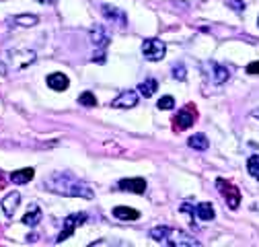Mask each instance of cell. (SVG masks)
Wrapping results in <instances>:
<instances>
[{"instance_id": "6da1fadb", "label": "cell", "mask_w": 259, "mask_h": 247, "mask_svg": "<svg viewBox=\"0 0 259 247\" xmlns=\"http://www.w3.org/2000/svg\"><path fill=\"white\" fill-rule=\"evenodd\" d=\"M44 188H48L54 194H62V196H70V198H87L91 200L95 194L87 183L78 181L74 175L70 173H54L50 179L44 181Z\"/></svg>"}, {"instance_id": "7a4b0ae2", "label": "cell", "mask_w": 259, "mask_h": 247, "mask_svg": "<svg viewBox=\"0 0 259 247\" xmlns=\"http://www.w3.org/2000/svg\"><path fill=\"white\" fill-rule=\"evenodd\" d=\"M196 119H198L196 105L189 103V105L181 107V109L177 111V115L173 117V130H175V132H183V130H187Z\"/></svg>"}, {"instance_id": "3957f363", "label": "cell", "mask_w": 259, "mask_h": 247, "mask_svg": "<svg viewBox=\"0 0 259 247\" xmlns=\"http://www.w3.org/2000/svg\"><path fill=\"white\" fill-rule=\"evenodd\" d=\"M216 188L220 192V196L226 200L231 210H237L241 206V192L235 188L231 181H224V179H216Z\"/></svg>"}, {"instance_id": "277c9868", "label": "cell", "mask_w": 259, "mask_h": 247, "mask_svg": "<svg viewBox=\"0 0 259 247\" xmlns=\"http://www.w3.org/2000/svg\"><path fill=\"white\" fill-rule=\"evenodd\" d=\"M7 62L11 64L13 70H21L29 64H33L35 62V52H31V50H13L7 54Z\"/></svg>"}, {"instance_id": "5b68a950", "label": "cell", "mask_w": 259, "mask_h": 247, "mask_svg": "<svg viewBox=\"0 0 259 247\" xmlns=\"http://www.w3.org/2000/svg\"><path fill=\"white\" fill-rule=\"evenodd\" d=\"M165 54H167L165 42H160V39H144V42H142V56H144L148 62L163 60Z\"/></svg>"}, {"instance_id": "8992f818", "label": "cell", "mask_w": 259, "mask_h": 247, "mask_svg": "<svg viewBox=\"0 0 259 247\" xmlns=\"http://www.w3.org/2000/svg\"><path fill=\"white\" fill-rule=\"evenodd\" d=\"M87 221V214L84 212H76V214H70L66 221H64V229L60 231V235H58V239H56V243H62V241H66L70 235H74V231L82 225Z\"/></svg>"}, {"instance_id": "52a82bcc", "label": "cell", "mask_w": 259, "mask_h": 247, "mask_svg": "<svg viewBox=\"0 0 259 247\" xmlns=\"http://www.w3.org/2000/svg\"><path fill=\"white\" fill-rule=\"evenodd\" d=\"M163 243H167V245H171V247H175V245H179V247H196V245H200L196 239H191L187 233H183V231H173V229H169V233H167V237H165V241Z\"/></svg>"}, {"instance_id": "ba28073f", "label": "cell", "mask_w": 259, "mask_h": 247, "mask_svg": "<svg viewBox=\"0 0 259 247\" xmlns=\"http://www.w3.org/2000/svg\"><path fill=\"white\" fill-rule=\"evenodd\" d=\"M138 105V93L136 91H121L119 95L111 101V107L115 109H130Z\"/></svg>"}, {"instance_id": "9c48e42d", "label": "cell", "mask_w": 259, "mask_h": 247, "mask_svg": "<svg viewBox=\"0 0 259 247\" xmlns=\"http://www.w3.org/2000/svg\"><path fill=\"white\" fill-rule=\"evenodd\" d=\"M101 13H103V17H105L107 21H111L113 25H119V27H125V25H127V17H125V13H123L121 9H117V7L103 5V7H101Z\"/></svg>"}, {"instance_id": "30bf717a", "label": "cell", "mask_w": 259, "mask_h": 247, "mask_svg": "<svg viewBox=\"0 0 259 247\" xmlns=\"http://www.w3.org/2000/svg\"><path fill=\"white\" fill-rule=\"evenodd\" d=\"M119 190L121 192H132V194H144L146 192V181L142 177H130L119 181Z\"/></svg>"}, {"instance_id": "8fae6325", "label": "cell", "mask_w": 259, "mask_h": 247, "mask_svg": "<svg viewBox=\"0 0 259 247\" xmlns=\"http://www.w3.org/2000/svg\"><path fill=\"white\" fill-rule=\"evenodd\" d=\"M208 68H210V78L214 85H222L231 78V70L222 66V64H216V62H208Z\"/></svg>"}, {"instance_id": "7c38bea8", "label": "cell", "mask_w": 259, "mask_h": 247, "mask_svg": "<svg viewBox=\"0 0 259 247\" xmlns=\"http://www.w3.org/2000/svg\"><path fill=\"white\" fill-rule=\"evenodd\" d=\"M109 42H111V37H109V33L105 31V27H95L91 31V44L95 48H99L101 52H105V48L109 46Z\"/></svg>"}, {"instance_id": "4fadbf2b", "label": "cell", "mask_w": 259, "mask_h": 247, "mask_svg": "<svg viewBox=\"0 0 259 247\" xmlns=\"http://www.w3.org/2000/svg\"><path fill=\"white\" fill-rule=\"evenodd\" d=\"M68 85H70L68 76L62 74V72H52V74L48 76V87H50L52 91H66Z\"/></svg>"}, {"instance_id": "5bb4252c", "label": "cell", "mask_w": 259, "mask_h": 247, "mask_svg": "<svg viewBox=\"0 0 259 247\" xmlns=\"http://www.w3.org/2000/svg\"><path fill=\"white\" fill-rule=\"evenodd\" d=\"M19 202H21V194L19 192H11L3 202H0V206H3V212L7 216H13L15 210H17V206H19Z\"/></svg>"}, {"instance_id": "9a60e30c", "label": "cell", "mask_w": 259, "mask_h": 247, "mask_svg": "<svg viewBox=\"0 0 259 247\" xmlns=\"http://www.w3.org/2000/svg\"><path fill=\"white\" fill-rule=\"evenodd\" d=\"M41 208L37 206V204H31L29 206V210H27V214L23 216V225H27V227H35L37 223H41Z\"/></svg>"}, {"instance_id": "2e32d148", "label": "cell", "mask_w": 259, "mask_h": 247, "mask_svg": "<svg viewBox=\"0 0 259 247\" xmlns=\"http://www.w3.org/2000/svg\"><path fill=\"white\" fill-rule=\"evenodd\" d=\"M113 216L119 221H138L140 219V212L134 208H127V206H115L113 208Z\"/></svg>"}, {"instance_id": "e0dca14e", "label": "cell", "mask_w": 259, "mask_h": 247, "mask_svg": "<svg viewBox=\"0 0 259 247\" xmlns=\"http://www.w3.org/2000/svg\"><path fill=\"white\" fill-rule=\"evenodd\" d=\"M35 177V171L31 169V167H25V169H19V171H13L11 173V181L21 185V183H29L31 179Z\"/></svg>"}, {"instance_id": "ac0fdd59", "label": "cell", "mask_w": 259, "mask_h": 247, "mask_svg": "<svg viewBox=\"0 0 259 247\" xmlns=\"http://www.w3.org/2000/svg\"><path fill=\"white\" fill-rule=\"evenodd\" d=\"M11 23L17 27H33L39 23V17L37 15H17L11 19Z\"/></svg>"}, {"instance_id": "d6986e66", "label": "cell", "mask_w": 259, "mask_h": 247, "mask_svg": "<svg viewBox=\"0 0 259 247\" xmlns=\"http://www.w3.org/2000/svg\"><path fill=\"white\" fill-rule=\"evenodd\" d=\"M196 214H198V219H200V221H212L214 216H216L212 204H208V202L198 204V206H196Z\"/></svg>"}, {"instance_id": "ffe728a7", "label": "cell", "mask_w": 259, "mask_h": 247, "mask_svg": "<svg viewBox=\"0 0 259 247\" xmlns=\"http://www.w3.org/2000/svg\"><path fill=\"white\" fill-rule=\"evenodd\" d=\"M187 144H189V148H193V150H206V148L210 146V142H208V138H206L204 134H193V136L187 140Z\"/></svg>"}, {"instance_id": "44dd1931", "label": "cell", "mask_w": 259, "mask_h": 247, "mask_svg": "<svg viewBox=\"0 0 259 247\" xmlns=\"http://www.w3.org/2000/svg\"><path fill=\"white\" fill-rule=\"evenodd\" d=\"M156 89H158V83H156L154 78H146V80L140 83V87H138V91H140L142 97H152Z\"/></svg>"}, {"instance_id": "7402d4cb", "label": "cell", "mask_w": 259, "mask_h": 247, "mask_svg": "<svg viewBox=\"0 0 259 247\" xmlns=\"http://www.w3.org/2000/svg\"><path fill=\"white\" fill-rule=\"evenodd\" d=\"M78 103H80L82 107H97V97L93 95L91 91H84L82 95L78 97Z\"/></svg>"}, {"instance_id": "603a6c76", "label": "cell", "mask_w": 259, "mask_h": 247, "mask_svg": "<svg viewBox=\"0 0 259 247\" xmlns=\"http://www.w3.org/2000/svg\"><path fill=\"white\" fill-rule=\"evenodd\" d=\"M247 171L259 181V154H255V157H251V159L247 161Z\"/></svg>"}, {"instance_id": "cb8c5ba5", "label": "cell", "mask_w": 259, "mask_h": 247, "mask_svg": "<svg viewBox=\"0 0 259 247\" xmlns=\"http://www.w3.org/2000/svg\"><path fill=\"white\" fill-rule=\"evenodd\" d=\"M167 233H169V227H154V229H150V237L154 239V241H165V237H167Z\"/></svg>"}, {"instance_id": "d4e9b609", "label": "cell", "mask_w": 259, "mask_h": 247, "mask_svg": "<svg viewBox=\"0 0 259 247\" xmlns=\"http://www.w3.org/2000/svg\"><path fill=\"white\" fill-rule=\"evenodd\" d=\"M156 107H158V109H165V111H167V109H173V107H175V99H173L171 95H165V97L158 99Z\"/></svg>"}, {"instance_id": "484cf974", "label": "cell", "mask_w": 259, "mask_h": 247, "mask_svg": "<svg viewBox=\"0 0 259 247\" xmlns=\"http://www.w3.org/2000/svg\"><path fill=\"white\" fill-rule=\"evenodd\" d=\"M229 7H231L235 13H243V11H245V3H243V0H229Z\"/></svg>"}, {"instance_id": "4316f807", "label": "cell", "mask_w": 259, "mask_h": 247, "mask_svg": "<svg viewBox=\"0 0 259 247\" xmlns=\"http://www.w3.org/2000/svg\"><path fill=\"white\" fill-rule=\"evenodd\" d=\"M173 76L179 78V80H185V68L179 64V66H173Z\"/></svg>"}, {"instance_id": "83f0119b", "label": "cell", "mask_w": 259, "mask_h": 247, "mask_svg": "<svg viewBox=\"0 0 259 247\" xmlns=\"http://www.w3.org/2000/svg\"><path fill=\"white\" fill-rule=\"evenodd\" d=\"M247 74H253V76H259V62H251L247 66Z\"/></svg>"}, {"instance_id": "f1b7e54d", "label": "cell", "mask_w": 259, "mask_h": 247, "mask_svg": "<svg viewBox=\"0 0 259 247\" xmlns=\"http://www.w3.org/2000/svg\"><path fill=\"white\" fill-rule=\"evenodd\" d=\"M37 3H41V5H56L58 0H37Z\"/></svg>"}, {"instance_id": "f546056e", "label": "cell", "mask_w": 259, "mask_h": 247, "mask_svg": "<svg viewBox=\"0 0 259 247\" xmlns=\"http://www.w3.org/2000/svg\"><path fill=\"white\" fill-rule=\"evenodd\" d=\"M251 115H253V117H257V119H259V109H253V111H251Z\"/></svg>"}, {"instance_id": "4dcf8cb0", "label": "cell", "mask_w": 259, "mask_h": 247, "mask_svg": "<svg viewBox=\"0 0 259 247\" xmlns=\"http://www.w3.org/2000/svg\"><path fill=\"white\" fill-rule=\"evenodd\" d=\"M5 188V179H3V173H0V190Z\"/></svg>"}, {"instance_id": "1f68e13d", "label": "cell", "mask_w": 259, "mask_h": 247, "mask_svg": "<svg viewBox=\"0 0 259 247\" xmlns=\"http://www.w3.org/2000/svg\"><path fill=\"white\" fill-rule=\"evenodd\" d=\"M257 23H259V17H257Z\"/></svg>"}]
</instances>
